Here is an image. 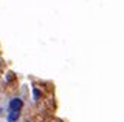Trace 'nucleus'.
<instances>
[{"mask_svg":"<svg viewBox=\"0 0 124 122\" xmlns=\"http://www.w3.org/2000/svg\"><path fill=\"white\" fill-rule=\"evenodd\" d=\"M22 105H23V102H22L20 97H14L9 101V110L11 111H20Z\"/></svg>","mask_w":124,"mask_h":122,"instance_id":"nucleus-1","label":"nucleus"},{"mask_svg":"<svg viewBox=\"0 0 124 122\" xmlns=\"http://www.w3.org/2000/svg\"><path fill=\"white\" fill-rule=\"evenodd\" d=\"M19 116H20L19 111H11L9 114H8V122H16L19 119Z\"/></svg>","mask_w":124,"mask_h":122,"instance_id":"nucleus-2","label":"nucleus"},{"mask_svg":"<svg viewBox=\"0 0 124 122\" xmlns=\"http://www.w3.org/2000/svg\"><path fill=\"white\" fill-rule=\"evenodd\" d=\"M33 94H34V99H36V101H39V99L42 97V93L39 91V88H36V87L33 88Z\"/></svg>","mask_w":124,"mask_h":122,"instance_id":"nucleus-3","label":"nucleus"},{"mask_svg":"<svg viewBox=\"0 0 124 122\" xmlns=\"http://www.w3.org/2000/svg\"><path fill=\"white\" fill-rule=\"evenodd\" d=\"M0 111H2V110H0Z\"/></svg>","mask_w":124,"mask_h":122,"instance_id":"nucleus-4","label":"nucleus"}]
</instances>
